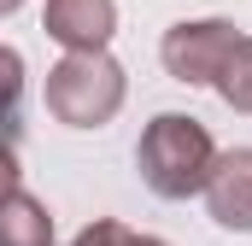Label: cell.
<instances>
[{
  "instance_id": "6da1fadb",
  "label": "cell",
  "mask_w": 252,
  "mask_h": 246,
  "mask_svg": "<svg viewBox=\"0 0 252 246\" xmlns=\"http://www.w3.org/2000/svg\"><path fill=\"white\" fill-rule=\"evenodd\" d=\"M211 164H217V141L188 112H158L135 141V170L158 199H193L211 176Z\"/></svg>"
},
{
  "instance_id": "7a4b0ae2",
  "label": "cell",
  "mask_w": 252,
  "mask_h": 246,
  "mask_svg": "<svg viewBox=\"0 0 252 246\" xmlns=\"http://www.w3.org/2000/svg\"><path fill=\"white\" fill-rule=\"evenodd\" d=\"M124 94H129V76H124V64L112 59L106 47H94V53H64V59L47 70V88H41L47 112H53L64 129H100V123H112L124 112Z\"/></svg>"
},
{
  "instance_id": "3957f363",
  "label": "cell",
  "mask_w": 252,
  "mask_h": 246,
  "mask_svg": "<svg viewBox=\"0 0 252 246\" xmlns=\"http://www.w3.org/2000/svg\"><path fill=\"white\" fill-rule=\"evenodd\" d=\"M235 41H241V30H235L229 18H182V24L164 30L158 59H164V70H170L176 82L211 88L217 70H223V59L235 53Z\"/></svg>"
},
{
  "instance_id": "277c9868",
  "label": "cell",
  "mask_w": 252,
  "mask_h": 246,
  "mask_svg": "<svg viewBox=\"0 0 252 246\" xmlns=\"http://www.w3.org/2000/svg\"><path fill=\"white\" fill-rule=\"evenodd\" d=\"M205 211L217 229L229 235H252V147H229L217 153L211 176H205Z\"/></svg>"
},
{
  "instance_id": "5b68a950",
  "label": "cell",
  "mask_w": 252,
  "mask_h": 246,
  "mask_svg": "<svg viewBox=\"0 0 252 246\" xmlns=\"http://www.w3.org/2000/svg\"><path fill=\"white\" fill-rule=\"evenodd\" d=\"M41 30L64 53H94V47H106L118 35V0H47Z\"/></svg>"
},
{
  "instance_id": "8992f818",
  "label": "cell",
  "mask_w": 252,
  "mask_h": 246,
  "mask_svg": "<svg viewBox=\"0 0 252 246\" xmlns=\"http://www.w3.org/2000/svg\"><path fill=\"white\" fill-rule=\"evenodd\" d=\"M0 246H53V211L35 193L12 187L0 199Z\"/></svg>"
},
{
  "instance_id": "52a82bcc",
  "label": "cell",
  "mask_w": 252,
  "mask_h": 246,
  "mask_svg": "<svg viewBox=\"0 0 252 246\" xmlns=\"http://www.w3.org/2000/svg\"><path fill=\"white\" fill-rule=\"evenodd\" d=\"M211 88L223 94V106H229V112L252 118V35L235 41V53L223 59V70H217V82H211Z\"/></svg>"
},
{
  "instance_id": "ba28073f",
  "label": "cell",
  "mask_w": 252,
  "mask_h": 246,
  "mask_svg": "<svg viewBox=\"0 0 252 246\" xmlns=\"http://www.w3.org/2000/svg\"><path fill=\"white\" fill-rule=\"evenodd\" d=\"M18 100H24V53L0 41V123L18 118Z\"/></svg>"
},
{
  "instance_id": "9c48e42d",
  "label": "cell",
  "mask_w": 252,
  "mask_h": 246,
  "mask_svg": "<svg viewBox=\"0 0 252 246\" xmlns=\"http://www.w3.org/2000/svg\"><path fill=\"white\" fill-rule=\"evenodd\" d=\"M124 235H129V223H118V217H94V223H88L70 246H118Z\"/></svg>"
},
{
  "instance_id": "30bf717a",
  "label": "cell",
  "mask_w": 252,
  "mask_h": 246,
  "mask_svg": "<svg viewBox=\"0 0 252 246\" xmlns=\"http://www.w3.org/2000/svg\"><path fill=\"white\" fill-rule=\"evenodd\" d=\"M12 187H24V170H18V153H12V141H0V199H6Z\"/></svg>"
},
{
  "instance_id": "8fae6325",
  "label": "cell",
  "mask_w": 252,
  "mask_h": 246,
  "mask_svg": "<svg viewBox=\"0 0 252 246\" xmlns=\"http://www.w3.org/2000/svg\"><path fill=\"white\" fill-rule=\"evenodd\" d=\"M118 246H170V241H158V235H135V229H129V235H124Z\"/></svg>"
},
{
  "instance_id": "7c38bea8",
  "label": "cell",
  "mask_w": 252,
  "mask_h": 246,
  "mask_svg": "<svg viewBox=\"0 0 252 246\" xmlns=\"http://www.w3.org/2000/svg\"><path fill=\"white\" fill-rule=\"evenodd\" d=\"M18 6H24V0H0V18H12V12H18Z\"/></svg>"
}]
</instances>
